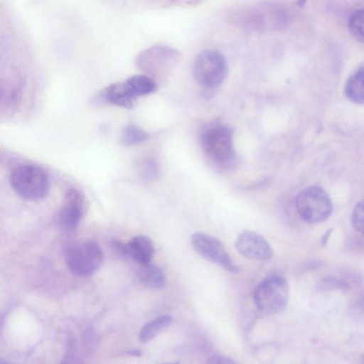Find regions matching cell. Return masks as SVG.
Instances as JSON below:
<instances>
[{
	"label": "cell",
	"instance_id": "cell-15",
	"mask_svg": "<svg viewBox=\"0 0 364 364\" xmlns=\"http://www.w3.org/2000/svg\"><path fill=\"white\" fill-rule=\"evenodd\" d=\"M345 95L355 104L362 105L364 102V72L359 68L347 80Z\"/></svg>",
	"mask_w": 364,
	"mask_h": 364
},
{
	"label": "cell",
	"instance_id": "cell-4",
	"mask_svg": "<svg viewBox=\"0 0 364 364\" xmlns=\"http://www.w3.org/2000/svg\"><path fill=\"white\" fill-rule=\"evenodd\" d=\"M200 144L205 156L218 166H227L234 160L232 134L226 126L214 125L205 129L201 135Z\"/></svg>",
	"mask_w": 364,
	"mask_h": 364
},
{
	"label": "cell",
	"instance_id": "cell-14",
	"mask_svg": "<svg viewBox=\"0 0 364 364\" xmlns=\"http://www.w3.org/2000/svg\"><path fill=\"white\" fill-rule=\"evenodd\" d=\"M132 95L136 98L154 92L158 88V83L146 75H133L124 81Z\"/></svg>",
	"mask_w": 364,
	"mask_h": 364
},
{
	"label": "cell",
	"instance_id": "cell-2",
	"mask_svg": "<svg viewBox=\"0 0 364 364\" xmlns=\"http://www.w3.org/2000/svg\"><path fill=\"white\" fill-rule=\"evenodd\" d=\"M289 296V284L281 275H271L260 281L253 291V301L261 313L275 314L283 311Z\"/></svg>",
	"mask_w": 364,
	"mask_h": 364
},
{
	"label": "cell",
	"instance_id": "cell-1",
	"mask_svg": "<svg viewBox=\"0 0 364 364\" xmlns=\"http://www.w3.org/2000/svg\"><path fill=\"white\" fill-rule=\"evenodd\" d=\"M181 58L178 50L166 46L157 45L139 53L136 58V65L144 75L159 83L171 75Z\"/></svg>",
	"mask_w": 364,
	"mask_h": 364
},
{
	"label": "cell",
	"instance_id": "cell-16",
	"mask_svg": "<svg viewBox=\"0 0 364 364\" xmlns=\"http://www.w3.org/2000/svg\"><path fill=\"white\" fill-rule=\"evenodd\" d=\"M172 318L168 315L160 316L144 325L139 333V338L146 343L155 338L161 331L171 323Z\"/></svg>",
	"mask_w": 364,
	"mask_h": 364
},
{
	"label": "cell",
	"instance_id": "cell-8",
	"mask_svg": "<svg viewBox=\"0 0 364 364\" xmlns=\"http://www.w3.org/2000/svg\"><path fill=\"white\" fill-rule=\"evenodd\" d=\"M191 241L196 252L203 258L232 274L240 272L239 267L218 239L203 232H195L191 235Z\"/></svg>",
	"mask_w": 364,
	"mask_h": 364
},
{
	"label": "cell",
	"instance_id": "cell-23",
	"mask_svg": "<svg viewBox=\"0 0 364 364\" xmlns=\"http://www.w3.org/2000/svg\"><path fill=\"white\" fill-rule=\"evenodd\" d=\"M208 363H235V361L231 358L221 355H214L210 356L206 361Z\"/></svg>",
	"mask_w": 364,
	"mask_h": 364
},
{
	"label": "cell",
	"instance_id": "cell-13",
	"mask_svg": "<svg viewBox=\"0 0 364 364\" xmlns=\"http://www.w3.org/2000/svg\"><path fill=\"white\" fill-rule=\"evenodd\" d=\"M137 274L140 282L149 289H161L166 283V277L164 271L151 262L140 264Z\"/></svg>",
	"mask_w": 364,
	"mask_h": 364
},
{
	"label": "cell",
	"instance_id": "cell-25",
	"mask_svg": "<svg viewBox=\"0 0 364 364\" xmlns=\"http://www.w3.org/2000/svg\"><path fill=\"white\" fill-rule=\"evenodd\" d=\"M127 354L132 356H141L142 354V351L139 349H133L127 352Z\"/></svg>",
	"mask_w": 364,
	"mask_h": 364
},
{
	"label": "cell",
	"instance_id": "cell-19",
	"mask_svg": "<svg viewBox=\"0 0 364 364\" xmlns=\"http://www.w3.org/2000/svg\"><path fill=\"white\" fill-rule=\"evenodd\" d=\"M363 10L358 9L350 16L348 23L352 35L359 41H363Z\"/></svg>",
	"mask_w": 364,
	"mask_h": 364
},
{
	"label": "cell",
	"instance_id": "cell-22",
	"mask_svg": "<svg viewBox=\"0 0 364 364\" xmlns=\"http://www.w3.org/2000/svg\"><path fill=\"white\" fill-rule=\"evenodd\" d=\"M321 285L324 286L326 289H343L346 287V284L344 282L331 277L324 279L321 282Z\"/></svg>",
	"mask_w": 364,
	"mask_h": 364
},
{
	"label": "cell",
	"instance_id": "cell-20",
	"mask_svg": "<svg viewBox=\"0 0 364 364\" xmlns=\"http://www.w3.org/2000/svg\"><path fill=\"white\" fill-rule=\"evenodd\" d=\"M350 221L352 226L358 232H363V202L360 201L354 208Z\"/></svg>",
	"mask_w": 364,
	"mask_h": 364
},
{
	"label": "cell",
	"instance_id": "cell-5",
	"mask_svg": "<svg viewBox=\"0 0 364 364\" xmlns=\"http://www.w3.org/2000/svg\"><path fill=\"white\" fill-rule=\"evenodd\" d=\"M296 210L306 223L317 224L328 220L333 212L332 201L321 188L311 186L301 190L295 200Z\"/></svg>",
	"mask_w": 364,
	"mask_h": 364
},
{
	"label": "cell",
	"instance_id": "cell-24",
	"mask_svg": "<svg viewBox=\"0 0 364 364\" xmlns=\"http://www.w3.org/2000/svg\"><path fill=\"white\" fill-rule=\"evenodd\" d=\"M333 232V229H328L322 236L321 239V244L323 247L326 246L328 242L329 237Z\"/></svg>",
	"mask_w": 364,
	"mask_h": 364
},
{
	"label": "cell",
	"instance_id": "cell-3",
	"mask_svg": "<svg viewBox=\"0 0 364 364\" xmlns=\"http://www.w3.org/2000/svg\"><path fill=\"white\" fill-rule=\"evenodd\" d=\"M9 181L13 190L22 198L38 200L44 198L49 191V180L40 167L23 164L11 172Z\"/></svg>",
	"mask_w": 364,
	"mask_h": 364
},
{
	"label": "cell",
	"instance_id": "cell-21",
	"mask_svg": "<svg viewBox=\"0 0 364 364\" xmlns=\"http://www.w3.org/2000/svg\"><path fill=\"white\" fill-rule=\"evenodd\" d=\"M112 254L119 259H125L129 257L127 245L118 240H111L109 243Z\"/></svg>",
	"mask_w": 364,
	"mask_h": 364
},
{
	"label": "cell",
	"instance_id": "cell-26",
	"mask_svg": "<svg viewBox=\"0 0 364 364\" xmlns=\"http://www.w3.org/2000/svg\"><path fill=\"white\" fill-rule=\"evenodd\" d=\"M306 0H298V4L301 6H304L306 3Z\"/></svg>",
	"mask_w": 364,
	"mask_h": 364
},
{
	"label": "cell",
	"instance_id": "cell-7",
	"mask_svg": "<svg viewBox=\"0 0 364 364\" xmlns=\"http://www.w3.org/2000/svg\"><path fill=\"white\" fill-rule=\"evenodd\" d=\"M103 259L102 248L92 240L75 244L66 253L70 270L80 277H87L95 272L102 265Z\"/></svg>",
	"mask_w": 364,
	"mask_h": 364
},
{
	"label": "cell",
	"instance_id": "cell-11",
	"mask_svg": "<svg viewBox=\"0 0 364 364\" xmlns=\"http://www.w3.org/2000/svg\"><path fill=\"white\" fill-rule=\"evenodd\" d=\"M102 97L107 102L126 109H132L136 97L129 92L124 82H118L107 86Z\"/></svg>",
	"mask_w": 364,
	"mask_h": 364
},
{
	"label": "cell",
	"instance_id": "cell-18",
	"mask_svg": "<svg viewBox=\"0 0 364 364\" xmlns=\"http://www.w3.org/2000/svg\"><path fill=\"white\" fill-rule=\"evenodd\" d=\"M136 168L139 176L147 181L156 179L160 173L158 162L155 159L149 156L141 159L137 162Z\"/></svg>",
	"mask_w": 364,
	"mask_h": 364
},
{
	"label": "cell",
	"instance_id": "cell-17",
	"mask_svg": "<svg viewBox=\"0 0 364 364\" xmlns=\"http://www.w3.org/2000/svg\"><path fill=\"white\" fill-rule=\"evenodd\" d=\"M149 137L148 134L134 124H128L120 135V143L124 146H133L144 142Z\"/></svg>",
	"mask_w": 364,
	"mask_h": 364
},
{
	"label": "cell",
	"instance_id": "cell-12",
	"mask_svg": "<svg viewBox=\"0 0 364 364\" xmlns=\"http://www.w3.org/2000/svg\"><path fill=\"white\" fill-rule=\"evenodd\" d=\"M127 245L129 256L139 264L151 262L155 252L152 240L145 235L134 237Z\"/></svg>",
	"mask_w": 364,
	"mask_h": 364
},
{
	"label": "cell",
	"instance_id": "cell-10",
	"mask_svg": "<svg viewBox=\"0 0 364 364\" xmlns=\"http://www.w3.org/2000/svg\"><path fill=\"white\" fill-rule=\"evenodd\" d=\"M84 201V196L79 190H68L58 217L63 228L73 230L78 226L83 214Z\"/></svg>",
	"mask_w": 364,
	"mask_h": 364
},
{
	"label": "cell",
	"instance_id": "cell-9",
	"mask_svg": "<svg viewBox=\"0 0 364 364\" xmlns=\"http://www.w3.org/2000/svg\"><path fill=\"white\" fill-rule=\"evenodd\" d=\"M237 251L245 257L256 261H269L274 257L270 243L262 235L253 230H245L235 241Z\"/></svg>",
	"mask_w": 364,
	"mask_h": 364
},
{
	"label": "cell",
	"instance_id": "cell-6",
	"mask_svg": "<svg viewBox=\"0 0 364 364\" xmlns=\"http://www.w3.org/2000/svg\"><path fill=\"white\" fill-rule=\"evenodd\" d=\"M228 75L225 57L219 51L206 50L199 53L193 65L195 80L205 87H215L221 84Z\"/></svg>",
	"mask_w": 364,
	"mask_h": 364
}]
</instances>
